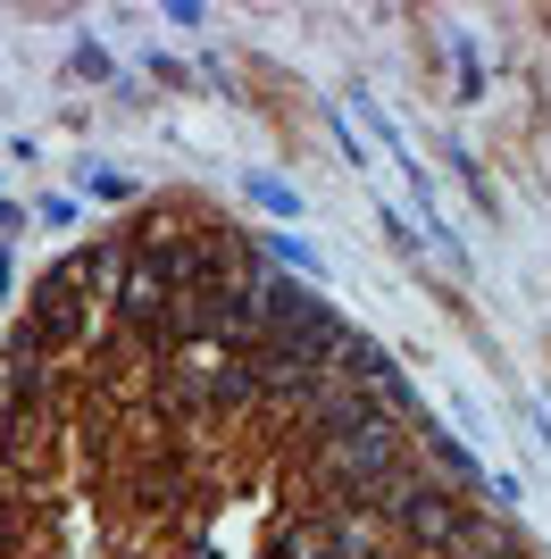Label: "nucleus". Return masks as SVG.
Listing matches in <instances>:
<instances>
[{
	"mask_svg": "<svg viewBox=\"0 0 551 559\" xmlns=\"http://www.w3.org/2000/svg\"><path fill=\"white\" fill-rule=\"evenodd\" d=\"M392 467H410V426L367 418V426H351V435L309 443V492H318V510H367Z\"/></svg>",
	"mask_w": 551,
	"mask_h": 559,
	"instance_id": "f257e3e1",
	"label": "nucleus"
},
{
	"mask_svg": "<svg viewBox=\"0 0 551 559\" xmlns=\"http://www.w3.org/2000/svg\"><path fill=\"white\" fill-rule=\"evenodd\" d=\"M84 293H92V276H84V251H68L59 267H43V284H34V301H25V326L43 334V350L59 343H84Z\"/></svg>",
	"mask_w": 551,
	"mask_h": 559,
	"instance_id": "f03ea898",
	"label": "nucleus"
},
{
	"mask_svg": "<svg viewBox=\"0 0 551 559\" xmlns=\"http://www.w3.org/2000/svg\"><path fill=\"white\" fill-rule=\"evenodd\" d=\"M343 376L360 384L367 401H376V409H385V418H401V426L426 418V393L410 384V368H401L385 343H367V334H360V343H351V359H343Z\"/></svg>",
	"mask_w": 551,
	"mask_h": 559,
	"instance_id": "7ed1b4c3",
	"label": "nucleus"
},
{
	"mask_svg": "<svg viewBox=\"0 0 551 559\" xmlns=\"http://www.w3.org/2000/svg\"><path fill=\"white\" fill-rule=\"evenodd\" d=\"M410 451H418V467H426V476H443V485L452 492H468V501H484V485H493V467L477 460V451L459 443L452 426L435 418V409H426V418L410 426Z\"/></svg>",
	"mask_w": 551,
	"mask_h": 559,
	"instance_id": "20e7f679",
	"label": "nucleus"
},
{
	"mask_svg": "<svg viewBox=\"0 0 551 559\" xmlns=\"http://www.w3.org/2000/svg\"><path fill=\"white\" fill-rule=\"evenodd\" d=\"M268 559H351V535H343V510H301L268 535Z\"/></svg>",
	"mask_w": 551,
	"mask_h": 559,
	"instance_id": "39448f33",
	"label": "nucleus"
},
{
	"mask_svg": "<svg viewBox=\"0 0 551 559\" xmlns=\"http://www.w3.org/2000/svg\"><path fill=\"white\" fill-rule=\"evenodd\" d=\"M243 409H268L259 350H209V418H243Z\"/></svg>",
	"mask_w": 551,
	"mask_h": 559,
	"instance_id": "423d86ee",
	"label": "nucleus"
},
{
	"mask_svg": "<svg viewBox=\"0 0 551 559\" xmlns=\"http://www.w3.org/2000/svg\"><path fill=\"white\" fill-rule=\"evenodd\" d=\"M452 68H459V100H484V59H477V34H452Z\"/></svg>",
	"mask_w": 551,
	"mask_h": 559,
	"instance_id": "0eeeda50",
	"label": "nucleus"
},
{
	"mask_svg": "<svg viewBox=\"0 0 551 559\" xmlns=\"http://www.w3.org/2000/svg\"><path fill=\"white\" fill-rule=\"evenodd\" d=\"M243 192H251V201H259V210H268V217H301V192L284 185V176H251V185H243Z\"/></svg>",
	"mask_w": 551,
	"mask_h": 559,
	"instance_id": "6e6552de",
	"label": "nucleus"
},
{
	"mask_svg": "<svg viewBox=\"0 0 551 559\" xmlns=\"http://www.w3.org/2000/svg\"><path fill=\"white\" fill-rule=\"evenodd\" d=\"M268 259H276V267H293V276H309V284H318V251H309L301 234H268Z\"/></svg>",
	"mask_w": 551,
	"mask_h": 559,
	"instance_id": "1a4fd4ad",
	"label": "nucleus"
},
{
	"mask_svg": "<svg viewBox=\"0 0 551 559\" xmlns=\"http://www.w3.org/2000/svg\"><path fill=\"white\" fill-rule=\"evenodd\" d=\"M84 192H92V201H134V176H117V167H84Z\"/></svg>",
	"mask_w": 551,
	"mask_h": 559,
	"instance_id": "9d476101",
	"label": "nucleus"
},
{
	"mask_svg": "<svg viewBox=\"0 0 551 559\" xmlns=\"http://www.w3.org/2000/svg\"><path fill=\"white\" fill-rule=\"evenodd\" d=\"M17 426H25V409H17V401H0V467L17 460Z\"/></svg>",
	"mask_w": 551,
	"mask_h": 559,
	"instance_id": "9b49d317",
	"label": "nucleus"
},
{
	"mask_svg": "<svg viewBox=\"0 0 551 559\" xmlns=\"http://www.w3.org/2000/svg\"><path fill=\"white\" fill-rule=\"evenodd\" d=\"M75 75H109V50H101V43H75Z\"/></svg>",
	"mask_w": 551,
	"mask_h": 559,
	"instance_id": "f8f14e48",
	"label": "nucleus"
},
{
	"mask_svg": "<svg viewBox=\"0 0 551 559\" xmlns=\"http://www.w3.org/2000/svg\"><path fill=\"white\" fill-rule=\"evenodd\" d=\"M0 301H9V251H0Z\"/></svg>",
	"mask_w": 551,
	"mask_h": 559,
	"instance_id": "ddd939ff",
	"label": "nucleus"
},
{
	"mask_svg": "<svg viewBox=\"0 0 551 559\" xmlns=\"http://www.w3.org/2000/svg\"><path fill=\"white\" fill-rule=\"evenodd\" d=\"M376 559H410V551H401V543H392V551H376Z\"/></svg>",
	"mask_w": 551,
	"mask_h": 559,
	"instance_id": "4468645a",
	"label": "nucleus"
}]
</instances>
